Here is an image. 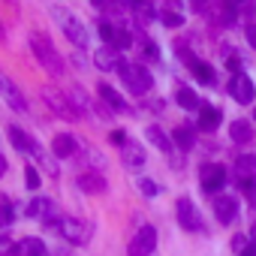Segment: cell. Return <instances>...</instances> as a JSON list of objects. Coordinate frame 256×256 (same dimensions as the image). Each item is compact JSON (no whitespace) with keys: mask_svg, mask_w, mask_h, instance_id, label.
Listing matches in <instances>:
<instances>
[{"mask_svg":"<svg viewBox=\"0 0 256 256\" xmlns=\"http://www.w3.org/2000/svg\"><path fill=\"white\" fill-rule=\"evenodd\" d=\"M30 48L40 60V66L48 72V76H60L64 72V60H60V52L52 46V40L46 34H30Z\"/></svg>","mask_w":256,"mask_h":256,"instance_id":"cell-1","label":"cell"},{"mask_svg":"<svg viewBox=\"0 0 256 256\" xmlns=\"http://www.w3.org/2000/svg\"><path fill=\"white\" fill-rule=\"evenodd\" d=\"M118 76H120L124 88L130 90L133 96H142V94H148V90H151V84H154V76H151L145 66H139V64H120Z\"/></svg>","mask_w":256,"mask_h":256,"instance_id":"cell-2","label":"cell"},{"mask_svg":"<svg viewBox=\"0 0 256 256\" xmlns=\"http://www.w3.org/2000/svg\"><path fill=\"white\" fill-rule=\"evenodd\" d=\"M42 102H46L54 114H60V118H66V120H76V118H78V112L72 108L70 96H66V94H60V90H58V88H52V84H46V88H42Z\"/></svg>","mask_w":256,"mask_h":256,"instance_id":"cell-3","label":"cell"},{"mask_svg":"<svg viewBox=\"0 0 256 256\" xmlns=\"http://www.w3.org/2000/svg\"><path fill=\"white\" fill-rule=\"evenodd\" d=\"M175 214H178V226L181 229H187V232H199L202 229V214H199V208L193 205V199H178V205H175Z\"/></svg>","mask_w":256,"mask_h":256,"instance_id":"cell-4","label":"cell"},{"mask_svg":"<svg viewBox=\"0 0 256 256\" xmlns=\"http://www.w3.org/2000/svg\"><path fill=\"white\" fill-rule=\"evenodd\" d=\"M154 247H157V229H154V226H142V229L133 235L126 253H130V256H151Z\"/></svg>","mask_w":256,"mask_h":256,"instance_id":"cell-5","label":"cell"},{"mask_svg":"<svg viewBox=\"0 0 256 256\" xmlns=\"http://www.w3.org/2000/svg\"><path fill=\"white\" fill-rule=\"evenodd\" d=\"M229 94H232V100H235V102H241V106L253 102V96H256L253 78H250L247 72H235V76L229 78Z\"/></svg>","mask_w":256,"mask_h":256,"instance_id":"cell-6","label":"cell"},{"mask_svg":"<svg viewBox=\"0 0 256 256\" xmlns=\"http://www.w3.org/2000/svg\"><path fill=\"white\" fill-rule=\"evenodd\" d=\"M199 181H202V190L205 193H220L226 187V181H229V172L223 166H217V163H208V166H202Z\"/></svg>","mask_w":256,"mask_h":256,"instance_id":"cell-7","label":"cell"},{"mask_svg":"<svg viewBox=\"0 0 256 256\" xmlns=\"http://www.w3.org/2000/svg\"><path fill=\"white\" fill-rule=\"evenodd\" d=\"M52 229H58V232H60L66 241H72V244H84V241H88V229H84V223L76 220V217H60V220L52 223Z\"/></svg>","mask_w":256,"mask_h":256,"instance_id":"cell-8","label":"cell"},{"mask_svg":"<svg viewBox=\"0 0 256 256\" xmlns=\"http://www.w3.org/2000/svg\"><path fill=\"white\" fill-rule=\"evenodd\" d=\"M126 10L133 12V18L139 24H151L157 18V6H154V0H126Z\"/></svg>","mask_w":256,"mask_h":256,"instance_id":"cell-9","label":"cell"},{"mask_svg":"<svg viewBox=\"0 0 256 256\" xmlns=\"http://www.w3.org/2000/svg\"><path fill=\"white\" fill-rule=\"evenodd\" d=\"M78 190L82 193H90V196H100V193H106V178H102V172H96V169H90V172H84V175H78Z\"/></svg>","mask_w":256,"mask_h":256,"instance_id":"cell-10","label":"cell"},{"mask_svg":"<svg viewBox=\"0 0 256 256\" xmlns=\"http://www.w3.org/2000/svg\"><path fill=\"white\" fill-rule=\"evenodd\" d=\"M94 64L102 70V72H108V70H120V52L114 48V46H102V48H96V54H94Z\"/></svg>","mask_w":256,"mask_h":256,"instance_id":"cell-11","label":"cell"},{"mask_svg":"<svg viewBox=\"0 0 256 256\" xmlns=\"http://www.w3.org/2000/svg\"><path fill=\"white\" fill-rule=\"evenodd\" d=\"M120 160H124V166H130V169H142L145 166V148L126 139L120 145Z\"/></svg>","mask_w":256,"mask_h":256,"instance_id":"cell-12","label":"cell"},{"mask_svg":"<svg viewBox=\"0 0 256 256\" xmlns=\"http://www.w3.org/2000/svg\"><path fill=\"white\" fill-rule=\"evenodd\" d=\"M214 214L220 223H232L238 217V199L235 196H217L214 199Z\"/></svg>","mask_w":256,"mask_h":256,"instance_id":"cell-13","label":"cell"},{"mask_svg":"<svg viewBox=\"0 0 256 256\" xmlns=\"http://www.w3.org/2000/svg\"><path fill=\"white\" fill-rule=\"evenodd\" d=\"M6 136H10V142H12L16 151H22V154H40V145L22 130V126H10V133H6Z\"/></svg>","mask_w":256,"mask_h":256,"instance_id":"cell-14","label":"cell"},{"mask_svg":"<svg viewBox=\"0 0 256 256\" xmlns=\"http://www.w3.org/2000/svg\"><path fill=\"white\" fill-rule=\"evenodd\" d=\"M64 34H66V40H70L72 46H78V48L88 46V30H84V24H82L78 18L66 16V18H64Z\"/></svg>","mask_w":256,"mask_h":256,"instance_id":"cell-15","label":"cell"},{"mask_svg":"<svg viewBox=\"0 0 256 256\" xmlns=\"http://www.w3.org/2000/svg\"><path fill=\"white\" fill-rule=\"evenodd\" d=\"M28 217H30V220H48V217H54V202L46 199V196L30 199V202H28Z\"/></svg>","mask_w":256,"mask_h":256,"instance_id":"cell-16","label":"cell"},{"mask_svg":"<svg viewBox=\"0 0 256 256\" xmlns=\"http://www.w3.org/2000/svg\"><path fill=\"white\" fill-rule=\"evenodd\" d=\"M0 94H4V96L10 100V106H12V108H18V112H24V108H28V102H24L22 90H18V88H16V84H12L4 72H0Z\"/></svg>","mask_w":256,"mask_h":256,"instance_id":"cell-17","label":"cell"},{"mask_svg":"<svg viewBox=\"0 0 256 256\" xmlns=\"http://www.w3.org/2000/svg\"><path fill=\"white\" fill-rule=\"evenodd\" d=\"M52 151H54V157H72V154L78 151V142H76V136H70V133H58L54 142H52Z\"/></svg>","mask_w":256,"mask_h":256,"instance_id":"cell-18","label":"cell"},{"mask_svg":"<svg viewBox=\"0 0 256 256\" xmlns=\"http://www.w3.org/2000/svg\"><path fill=\"white\" fill-rule=\"evenodd\" d=\"M229 136H232L235 145H247V142L253 139V126H250V120H244V118L232 120V124H229Z\"/></svg>","mask_w":256,"mask_h":256,"instance_id":"cell-19","label":"cell"},{"mask_svg":"<svg viewBox=\"0 0 256 256\" xmlns=\"http://www.w3.org/2000/svg\"><path fill=\"white\" fill-rule=\"evenodd\" d=\"M220 108H214V106H202L199 108V130H205V133H214L217 126H220Z\"/></svg>","mask_w":256,"mask_h":256,"instance_id":"cell-20","label":"cell"},{"mask_svg":"<svg viewBox=\"0 0 256 256\" xmlns=\"http://www.w3.org/2000/svg\"><path fill=\"white\" fill-rule=\"evenodd\" d=\"M172 142H175L181 151H190V148L196 145V126H190V124H181L178 130L172 133Z\"/></svg>","mask_w":256,"mask_h":256,"instance_id":"cell-21","label":"cell"},{"mask_svg":"<svg viewBox=\"0 0 256 256\" xmlns=\"http://www.w3.org/2000/svg\"><path fill=\"white\" fill-rule=\"evenodd\" d=\"M235 175H238L241 184L250 181V178H256V157H253V154H241V157L235 160Z\"/></svg>","mask_w":256,"mask_h":256,"instance_id":"cell-22","label":"cell"},{"mask_svg":"<svg viewBox=\"0 0 256 256\" xmlns=\"http://www.w3.org/2000/svg\"><path fill=\"white\" fill-rule=\"evenodd\" d=\"M96 94H100V100H102L106 106H112L114 112H126V102H124V96H120V94H118L114 88H108L106 82H102V84L96 88Z\"/></svg>","mask_w":256,"mask_h":256,"instance_id":"cell-23","label":"cell"},{"mask_svg":"<svg viewBox=\"0 0 256 256\" xmlns=\"http://www.w3.org/2000/svg\"><path fill=\"white\" fill-rule=\"evenodd\" d=\"M145 136H148V142H151V145H157L160 151H166V154L172 151V139H169V136L160 130L157 124H151V126H148V130H145Z\"/></svg>","mask_w":256,"mask_h":256,"instance_id":"cell-24","label":"cell"},{"mask_svg":"<svg viewBox=\"0 0 256 256\" xmlns=\"http://www.w3.org/2000/svg\"><path fill=\"white\" fill-rule=\"evenodd\" d=\"M175 100H178V106H181V108H187V112L202 108V102H199V96H196V90H193V88H178V90H175Z\"/></svg>","mask_w":256,"mask_h":256,"instance_id":"cell-25","label":"cell"},{"mask_svg":"<svg viewBox=\"0 0 256 256\" xmlns=\"http://www.w3.org/2000/svg\"><path fill=\"white\" fill-rule=\"evenodd\" d=\"M190 70H193L196 82H202V84H214V82H217V76H214L211 64H205V60H193V64H190Z\"/></svg>","mask_w":256,"mask_h":256,"instance_id":"cell-26","label":"cell"},{"mask_svg":"<svg viewBox=\"0 0 256 256\" xmlns=\"http://www.w3.org/2000/svg\"><path fill=\"white\" fill-rule=\"evenodd\" d=\"M18 253L22 256H46V244L40 238H22L18 241Z\"/></svg>","mask_w":256,"mask_h":256,"instance_id":"cell-27","label":"cell"},{"mask_svg":"<svg viewBox=\"0 0 256 256\" xmlns=\"http://www.w3.org/2000/svg\"><path fill=\"white\" fill-rule=\"evenodd\" d=\"M12 220H16V205H12V199L6 193H0V229L10 226Z\"/></svg>","mask_w":256,"mask_h":256,"instance_id":"cell-28","label":"cell"},{"mask_svg":"<svg viewBox=\"0 0 256 256\" xmlns=\"http://www.w3.org/2000/svg\"><path fill=\"white\" fill-rule=\"evenodd\" d=\"M160 22H163L166 28H181V24H184V16L175 12V10H160Z\"/></svg>","mask_w":256,"mask_h":256,"instance_id":"cell-29","label":"cell"},{"mask_svg":"<svg viewBox=\"0 0 256 256\" xmlns=\"http://www.w3.org/2000/svg\"><path fill=\"white\" fill-rule=\"evenodd\" d=\"M94 6L102 10V12H118V10L126 6V0H94Z\"/></svg>","mask_w":256,"mask_h":256,"instance_id":"cell-30","label":"cell"},{"mask_svg":"<svg viewBox=\"0 0 256 256\" xmlns=\"http://www.w3.org/2000/svg\"><path fill=\"white\" fill-rule=\"evenodd\" d=\"M114 34H118V24H108V22H100V36L106 46H114Z\"/></svg>","mask_w":256,"mask_h":256,"instance_id":"cell-31","label":"cell"},{"mask_svg":"<svg viewBox=\"0 0 256 256\" xmlns=\"http://www.w3.org/2000/svg\"><path fill=\"white\" fill-rule=\"evenodd\" d=\"M24 184H28V190H40V184H42V178H40V172H36V166H28V169H24Z\"/></svg>","mask_w":256,"mask_h":256,"instance_id":"cell-32","label":"cell"},{"mask_svg":"<svg viewBox=\"0 0 256 256\" xmlns=\"http://www.w3.org/2000/svg\"><path fill=\"white\" fill-rule=\"evenodd\" d=\"M16 253H18V244L10 235H0V256H16Z\"/></svg>","mask_w":256,"mask_h":256,"instance_id":"cell-33","label":"cell"},{"mask_svg":"<svg viewBox=\"0 0 256 256\" xmlns=\"http://www.w3.org/2000/svg\"><path fill=\"white\" fill-rule=\"evenodd\" d=\"M139 190H142L148 199H154V196L160 193V184H157V181H151V178H139Z\"/></svg>","mask_w":256,"mask_h":256,"instance_id":"cell-34","label":"cell"},{"mask_svg":"<svg viewBox=\"0 0 256 256\" xmlns=\"http://www.w3.org/2000/svg\"><path fill=\"white\" fill-rule=\"evenodd\" d=\"M247 244H250V238H247V235H235V238H232V250H235V253H241Z\"/></svg>","mask_w":256,"mask_h":256,"instance_id":"cell-35","label":"cell"},{"mask_svg":"<svg viewBox=\"0 0 256 256\" xmlns=\"http://www.w3.org/2000/svg\"><path fill=\"white\" fill-rule=\"evenodd\" d=\"M247 42H250V46L256 48V22H253V24L247 28Z\"/></svg>","mask_w":256,"mask_h":256,"instance_id":"cell-36","label":"cell"},{"mask_svg":"<svg viewBox=\"0 0 256 256\" xmlns=\"http://www.w3.org/2000/svg\"><path fill=\"white\" fill-rule=\"evenodd\" d=\"M112 142H114V145H124V142H126L124 130H114V133H112Z\"/></svg>","mask_w":256,"mask_h":256,"instance_id":"cell-37","label":"cell"},{"mask_svg":"<svg viewBox=\"0 0 256 256\" xmlns=\"http://www.w3.org/2000/svg\"><path fill=\"white\" fill-rule=\"evenodd\" d=\"M238 256H256V241H250V244H247V247H244Z\"/></svg>","mask_w":256,"mask_h":256,"instance_id":"cell-38","label":"cell"},{"mask_svg":"<svg viewBox=\"0 0 256 256\" xmlns=\"http://www.w3.org/2000/svg\"><path fill=\"white\" fill-rule=\"evenodd\" d=\"M4 175H6V157L0 154V178H4Z\"/></svg>","mask_w":256,"mask_h":256,"instance_id":"cell-39","label":"cell"},{"mask_svg":"<svg viewBox=\"0 0 256 256\" xmlns=\"http://www.w3.org/2000/svg\"><path fill=\"white\" fill-rule=\"evenodd\" d=\"M238 4H241V0H223V6H226V10H235Z\"/></svg>","mask_w":256,"mask_h":256,"instance_id":"cell-40","label":"cell"},{"mask_svg":"<svg viewBox=\"0 0 256 256\" xmlns=\"http://www.w3.org/2000/svg\"><path fill=\"white\" fill-rule=\"evenodd\" d=\"M4 36H6V34H4V24H0V40H4Z\"/></svg>","mask_w":256,"mask_h":256,"instance_id":"cell-41","label":"cell"},{"mask_svg":"<svg viewBox=\"0 0 256 256\" xmlns=\"http://www.w3.org/2000/svg\"><path fill=\"white\" fill-rule=\"evenodd\" d=\"M253 120H256V108H253Z\"/></svg>","mask_w":256,"mask_h":256,"instance_id":"cell-42","label":"cell"}]
</instances>
